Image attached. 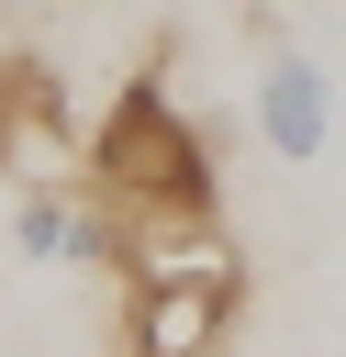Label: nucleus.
<instances>
[{"label": "nucleus", "mask_w": 346, "mask_h": 357, "mask_svg": "<svg viewBox=\"0 0 346 357\" xmlns=\"http://www.w3.org/2000/svg\"><path fill=\"white\" fill-rule=\"evenodd\" d=\"M257 134H268L279 167H313V156L335 145V78H324L290 33L257 45Z\"/></svg>", "instance_id": "20e7f679"}, {"label": "nucleus", "mask_w": 346, "mask_h": 357, "mask_svg": "<svg viewBox=\"0 0 346 357\" xmlns=\"http://www.w3.org/2000/svg\"><path fill=\"white\" fill-rule=\"evenodd\" d=\"M0 178H22V190L89 178V134H78V112H67L45 56H0Z\"/></svg>", "instance_id": "f03ea898"}, {"label": "nucleus", "mask_w": 346, "mask_h": 357, "mask_svg": "<svg viewBox=\"0 0 346 357\" xmlns=\"http://www.w3.org/2000/svg\"><path fill=\"white\" fill-rule=\"evenodd\" d=\"M234 312H246V268L134 279V301H123V357H223Z\"/></svg>", "instance_id": "7ed1b4c3"}, {"label": "nucleus", "mask_w": 346, "mask_h": 357, "mask_svg": "<svg viewBox=\"0 0 346 357\" xmlns=\"http://www.w3.org/2000/svg\"><path fill=\"white\" fill-rule=\"evenodd\" d=\"M89 190L112 212H223V178H212V134L167 100L156 56L112 89V112L89 123Z\"/></svg>", "instance_id": "f257e3e1"}]
</instances>
